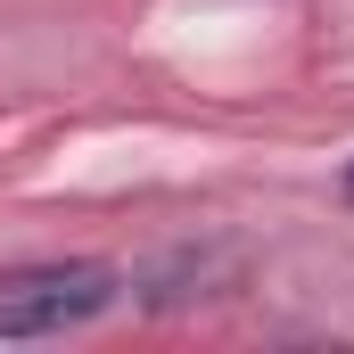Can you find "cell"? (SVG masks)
I'll return each mask as SVG.
<instances>
[{
  "label": "cell",
  "instance_id": "obj_1",
  "mask_svg": "<svg viewBox=\"0 0 354 354\" xmlns=\"http://www.w3.org/2000/svg\"><path fill=\"white\" fill-rule=\"evenodd\" d=\"M115 305L107 264H17L0 272V338H58Z\"/></svg>",
  "mask_w": 354,
  "mask_h": 354
},
{
  "label": "cell",
  "instance_id": "obj_2",
  "mask_svg": "<svg viewBox=\"0 0 354 354\" xmlns=\"http://www.w3.org/2000/svg\"><path fill=\"white\" fill-rule=\"evenodd\" d=\"M346 198H354V174H346Z\"/></svg>",
  "mask_w": 354,
  "mask_h": 354
}]
</instances>
